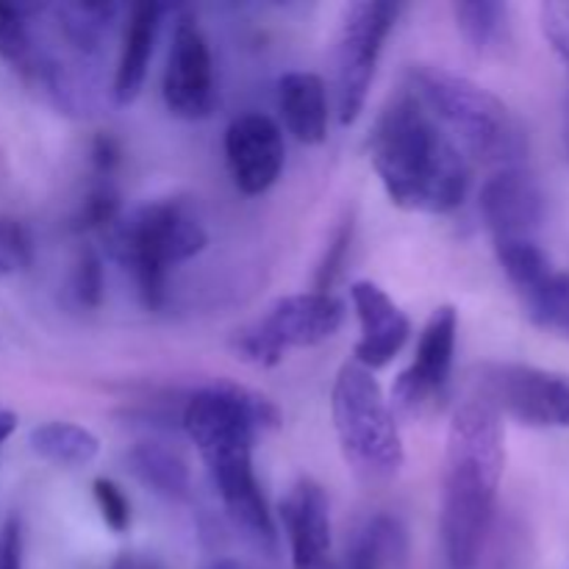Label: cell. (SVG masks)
<instances>
[{
	"label": "cell",
	"instance_id": "6da1fadb",
	"mask_svg": "<svg viewBox=\"0 0 569 569\" xmlns=\"http://www.w3.org/2000/svg\"><path fill=\"white\" fill-rule=\"evenodd\" d=\"M181 426L198 448L233 526L259 548H276V522L253 470L256 433L281 426L264 395L237 383H211L189 395Z\"/></svg>",
	"mask_w": 569,
	"mask_h": 569
},
{
	"label": "cell",
	"instance_id": "7a4b0ae2",
	"mask_svg": "<svg viewBox=\"0 0 569 569\" xmlns=\"http://www.w3.org/2000/svg\"><path fill=\"white\" fill-rule=\"evenodd\" d=\"M370 156L389 200L420 214H450L470 192V159L411 89L378 114Z\"/></svg>",
	"mask_w": 569,
	"mask_h": 569
},
{
	"label": "cell",
	"instance_id": "3957f363",
	"mask_svg": "<svg viewBox=\"0 0 569 569\" xmlns=\"http://www.w3.org/2000/svg\"><path fill=\"white\" fill-rule=\"evenodd\" d=\"M503 472V417L478 398L461 400L448 428L439 515L450 569H476L481 561Z\"/></svg>",
	"mask_w": 569,
	"mask_h": 569
},
{
	"label": "cell",
	"instance_id": "277c9868",
	"mask_svg": "<svg viewBox=\"0 0 569 569\" xmlns=\"http://www.w3.org/2000/svg\"><path fill=\"white\" fill-rule=\"evenodd\" d=\"M411 92L431 111L467 159L483 164L515 167L528 153V133L503 98L472 78L437 64H415Z\"/></svg>",
	"mask_w": 569,
	"mask_h": 569
},
{
	"label": "cell",
	"instance_id": "5b68a950",
	"mask_svg": "<svg viewBox=\"0 0 569 569\" xmlns=\"http://www.w3.org/2000/svg\"><path fill=\"white\" fill-rule=\"evenodd\" d=\"M209 244L200 217L183 200H148L122 211L106 231V250L131 276L144 309L156 311L167 300L170 270L200 256Z\"/></svg>",
	"mask_w": 569,
	"mask_h": 569
},
{
	"label": "cell",
	"instance_id": "8992f818",
	"mask_svg": "<svg viewBox=\"0 0 569 569\" xmlns=\"http://www.w3.org/2000/svg\"><path fill=\"white\" fill-rule=\"evenodd\" d=\"M331 417L345 461L367 481H389L406 465L395 409L381 383L356 361H345L333 378Z\"/></svg>",
	"mask_w": 569,
	"mask_h": 569
},
{
	"label": "cell",
	"instance_id": "52a82bcc",
	"mask_svg": "<svg viewBox=\"0 0 569 569\" xmlns=\"http://www.w3.org/2000/svg\"><path fill=\"white\" fill-rule=\"evenodd\" d=\"M345 326L342 300L331 292H300L276 300L264 317L233 333L237 359L253 367H276L295 348H315Z\"/></svg>",
	"mask_w": 569,
	"mask_h": 569
},
{
	"label": "cell",
	"instance_id": "ba28073f",
	"mask_svg": "<svg viewBox=\"0 0 569 569\" xmlns=\"http://www.w3.org/2000/svg\"><path fill=\"white\" fill-rule=\"evenodd\" d=\"M472 398L528 428L569 431V376L520 361H489L472 372Z\"/></svg>",
	"mask_w": 569,
	"mask_h": 569
},
{
	"label": "cell",
	"instance_id": "9c48e42d",
	"mask_svg": "<svg viewBox=\"0 0 569 569\" xmlns=\"http://www.w3.org/2000/svg\"><path fill=\"white\" fill-rule=\"evenodd\" d=\"M400 6L383 0H359L345 6L337 31V117L345 128L353 126L367 106L372 78L381 61L383 42L398 22Z\"/></svg>",
	"mask_w": 569,
	"mask_h": 569
},
{
	"label": "cell",
	"instance_id": "30bf717a",
	"mask_svg": "<svg viewBox=\"0 0 569 569\" xmlns=\"http://www.w3.org/2000/svg\"><path fill=\"white\" fill-rule=\"evenodd\" d=\"M161 94L170 114L181 120H206L217 106V78L209 39L189 11H181L172 26Z\"/></svg>",
	"mask_w": 569,
	"mask_h": 569
},
{
	"label": "cell",
	"instance_id": "8fae6325",
	"mask_svg": "<svg viewBox=\"0 0 569 569\" xmlns=\"http://www.w3.org/2000/svg\"><path fill=\"white\" fill-rule=\"evenodd\" d=\"M456 339H459V311L453 306L433 309V315L422 326L415 361L392 383L395 409L406 415H420L445 398L453 378Z\"/></svg>",
	"mask_w": 569,
	"mask_h": 569
},
{
	"label": "cell",
	"instance_id": "7c38bea8",
	"mask_svg": "<svg viewBox=\"0 0 569 569\" xmlns=\"http://www.w3.org/2000/svg\"><path fill=\"white\" fill-rule=\"evenodd\" d=\"M226 161L233 187L248 198L276 187L287 164V144L278 122L259 111L233 117L226 128Z\"/></svg>",
	"mask_w": 569,
	"mask_h": 569
},
{
	"label": "cell",
	"instance_id": "4fadbf2b",
	"mask_svg": "<svg viewBox=\"0 0 569 569\" xmlns=\"http://www.w3.org/2000/svg\"><path fill=\"white\" fill-rule=\"evenodd\" d=\"M478 209L495 242L533 239L545 220V194L537 178L522 164L500 167L483 183Z\"/></svg>",
	"mask_w": 569,
	"mask_h": 569
},
{
	"label": "cell",
	"instance_id": "5bb4252c",
	"mask_svg": "<svg viewBox=\"0 0 569 569\" xmlns=\"http://www.w3.org/2000/svg\"><path fill=\"white\" fill-rule=\"evenodd\" d=\"M356 317H359L361 337L356 342V365L376 372L395 361L411 337V320L406 311L387 295L376 281H356L350 287Z\"/></svg>",
	"mask_w": 569,
	"mask_h": 569
},
{
	"label": "cell",
	"instance_id": "9a60e30c",
	"mask_svg": "<svg viewBox=\"0 0 569 569\" xmlns=\"http://www.w3.org/2000/svg\"><path fill=\"white\" fill-rule=\"evenodd\" d=\"M295 569H326L331 556V503L315 478L292 483L278 506Z\"/></svg>",
	"mask_w": 569,
	"mask_h": 569
},
{
	"label": "cell",
	"instance_id": "2e32d148",
	"mask_svg": "<svg viewBox=\"0 0 569 569\" xmlns=\"http://www.w3.org/2000/svg\"><path fill=\"white\" fill-rule=\"evenodd\" d=\"M164 11L167 6L159 3H133L126 9L120 59H117L114 78L109 87L111 100L117 106H131L142 94Z\"/></svg>",
	"mask_w": 569,
	"mask_h": 569
},
{
	"label": "cell",
	"instance_id": "e0dca14e",
	"mask_svg": "<svg viewBox=\"0 0 569 569\" xmlns=\"http://www.w3.org/2000/svg\"><path fill=\"white\" fill-rule=\"evenodd\" d=\"M278 109L283 126L300 144L328 139V89L317 72H287L278 81Z\"/></svg>",
	"mask_w": 569,
	"mask_h": 569
},
{
	"label": "cell",
	"instance_id": "ac0fdd59",
	"mask_svg": "<svg viewBox=\"0 0 569 569\" xmlns=\"http://www.w3.org/2000/svg\"><path fill=\"white\" fill-rule=\"evenodd\" d=\"M515 292L520 295L533 326L569 342V270H559L550 261L542 272H537Z\"/></svg>",
	"mask_w": 569,
	"mask_h": 569
},
{
	"label": "cell",
	"instance_id": "d6986e66",
	"mask_svg": "<svg viewBox=\"0 0 569 569\" xmlns=\"http://www.w3.org/2000/svg\"><path fill=\"white\" fill-rule=\"evenodd\" d=\"M409 553L406 528L395 517L376 515L365 522L348 548L345 569H398Z\"/></svg>",
	"mask_w": 569,
	"mask_h": 569
},
{
	"label": "cell",
	"instance_id": "ffe728a7",
	"mask_svg": "<svg viewBox=\"0 0 569 569\" xmlns=\"http://www.w3.org/2000/svg\"><path fill=\"white\" fill-rule=\"evenodd\" d=\"M28 445L42 461L56 467H87L98 459L100 439L89 428L67 420L42 422L28 433Z\"/></svg>",
	"mask_w": 569,
	"mask_h": 569
},
{
	"label": "cell",
	"instance_id": "44dd1931",
	"mask_svg": "<svg viewBox=\"0 0 569 569\" xmlns=\"http://www.w3.org/2000/svg\"><path fill=\"white\" fill-rule=\"evenodd\" d=\"M128 470L142 487L167 500H187L192 481L189 470L172 450L156 442H142L128 453Z\"/></svg>",
	"mask_w": 569,
	"mask_h": 569
},
{
	"label": "cell",
	"instance_id": "7402d4cb",
	"mask_svg": "<svg viewBox=\"0 0 569 569\" xmlns=\"http://www.w3.org/2000/svg\"><path fill=\"white\" fill-rule=\"evenodd\" d=\"M453 17L459 33L476 53H489L500 48L509 33V6L498 0H465L453 3Z\"/></svg>",
	"mask_w": 569,
	"mask_h": 569
},
{
	"label": "cell",
	"instance_id": "603a6c76",
	"mask_svg": "<svg viewBox=\"0 0 569 569\" xmlns=\"http://www.w3.org/2000/svg\"><path fill=\"white\" fill-rule=\"evenodd\" d=\"M37 53V11L33 6L0 3V59L28 76Z\"/></svg>",
	"mask_w": 569,
	"mask_h": 569
},
{
	"label": "cell",
	"instance_id": "cb8c5ba5",
	"mask_svg": "<svg viewBox=\"0 0 569 569\" xmlns=\"http://www.w3.org/2000/svg\"><path fill=\"white\" fill-rule=\"evenodd\" d=\"M33 261V242L17 217L0 214V276L22 272Z\"/></svg>",
	"mask_w": 569,
	"mask_h": 569
},
{
	"label": "cell",
	"instance_id": "d4e9b609",
	"mask_svg": "<svg viewBox=\"0 0 569 569\" xmlns=\"http://www.w3.org/2000/svg\"><path fill=\"white\" fill-rule=\"evenodd\" d=\"M122 214L120 209V194L109 187V183H100L92 192L83 198L81 209H78L76 222L72 228L76 231H109L117 222V217Z\"/></svg>",
	"mask_w": 569,
	"mask_h": 569
},
{
	"label": "cell",
	"instance_id": "484cf974",
	"mask_svg": "<svg viewBox=\"0 0 569 569\" xmlns=\"http://www.w3.org/2000/svg\"><path fill=\"white\" fill-rule=\"evenodd\" d=\"M106 292V276H103V261L94 253L92 248L81 250L72 270V295H76L78 306L83 309H98L103 303Z\"/></svg>",
	"mask_w": 569,
	"mask_h": 569
},
{
	"label": "cell",
	"instance_id": "4316f807",
	"mask_svg": "<svg viewBox=\"0 0 569 569\" xmlns=\"http://www.w3.org/2000/svg\"><path fill=\"white\" fill-rule=\"evenodd\" d=\"M92 495L106 528L117 533V537L128 533V528H131V500L126 498V492L114 481H109V478H94Z\"/></svg>",
	"mask_w": 569,
	"mask_h": 569
},
{
	"label": "cell",
	"instance_id": "83f0119b",
	"mask_svg": "<svg viewBox=\"0 0 569 569\" xmlns=\"http://www.w3.org/2000/svg\"><path fill=\"white\" fill-rule=\"evenodd\" d=\"M539 26L553 56L565 67L569 87V0H548L539 6Z\"/></svg>",
	"mask_w": 569,
	"mask_h": 569
},
{
	"label": "cell",
	"instance_id": "f1b7e54d",
	"mask_svg": "<svg viewBox=\"0 0 569 569\" xmlns=\"http://www.w3.org/2000/svg\"><path fill=\"white\" fill-rule=\"evenodd\" d=\"M0 569H22V526L17 517L0 526Z\"/></svg>",
	"mask_w": 569,
	"mask_h": 569
},
{
	"label": "cell",
	"instance_id": "f546056e",
	"mask_svg": "<svg viewBox=\"0 0 569 569\" xmlns=\"http://www.w3.org/2000/svg\"><path fill=\"white\" fill-rule=\"evenodd\" d=\"M122 159V150H120V142H117L114 137H109V133H100L98 139L92 142V167L100 172V176L109 178L111 172H114V167L120 164Z\"/></svg>",
	"mask_w": 569,
	"mask_h": 569
},
{
	"label": "cell",
	"instance_id": "4dcf8cb0",
	"mask_svg": "<svg viewBox=\"0 0 569 569\" xmlns=\"http://www.w3.org/2000/svg\"><path fill=\"white\" fill-rule=\"evenodd\" d=\"M17 426H20V417L9 409H0V445H3L6 439H11V433L17 431Z\"/></svg>",
	"mask_w": 569,
	"mask_h": 569
},
{
	"label": "cell",
	"instance_id": "1f68e13d",
	"mask_svg": "<svg viewBox=\"0 0 569 569\" xmlns=\"http://www.w3.org/2000/svg\"><path fill=\"white\" fill-rule=\"evenodd\" d=\"M561 142H565V153L569 161V87L565 94V111H561Z\"/></svg>",
	"mask_w": 569,
	"mask_h": 569
},
{
	"label": "cell",
	"instance_id": "d6a6232c",
	"mask_svg": "<svg viewBox=\"0 0 569 569\" xmlns=\"http://www.w3.org/2000/svg\"><path fill=\"white\" fill-rule=\"evenodd\" d=\"M203 569H248V567L237 559H214V561H209Z\"/></svg>",
	"mask_w": 569,
	"mask_h": 569
},
{
	"label": "cell",
	"instance_id": "836d02e7",
	"mask_svg": "<svg viewBox=\"0 0 569 569\" xmlns=\"http://www.w3.org/2000/svg\"><path fill=\"white\" fill-rule=\"evenodd\" d=\"M128 569H161L159 565H133V561H128Z\"/></svg>",
	"mask_w": 569,
	"mask_h": 569
},
{
	"label": "cell",
	"instance_id": "e575fe53",
	"mask_svg": "<svg viewBox=\"0 0 569 569\" xmlns=\"http://www.w3.org/2000/svg\"><path fill=\"white\" fill-rule=\"evenodd\" d=\"M128 561H131V559H120L111 569H128Z\"/></svg>",
	"mask_w": 569,
	"mask_h": 569
}]
</instances>
